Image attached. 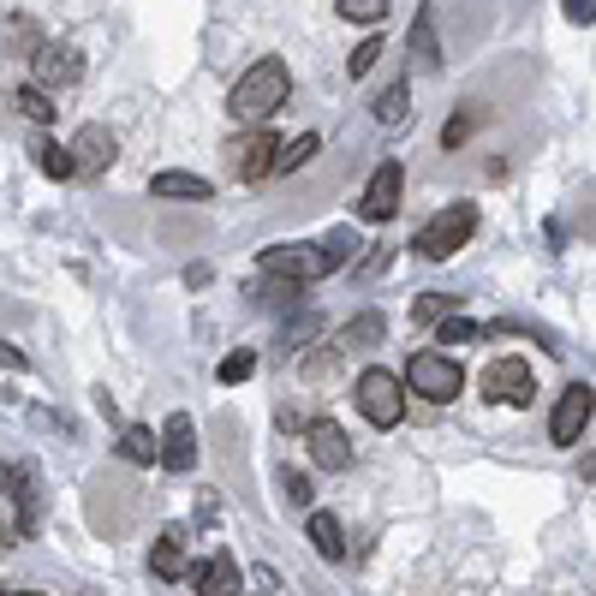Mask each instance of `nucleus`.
<instances>
[{
    "label": "nucleus",
    "mask_w": 596,
    "mask_h": 596,
    "mask_svg": "<svg viewBox=\"0 0 596 596\" xmlns=\"http://www.w3.org/2000/svg\"><path fill=\"white\" fill-rule=\"evenodd\" d=\"M286 96H293V72H286V61H274V54H269V61H251V72L232 84L227 113L239 126H251V132H263L274 113L286 108Z\"/></svg>",
    "instance_id": "1"
},
{
    "label": "nucleus",
    "mask_w": 596,
    "mask_h": 596,
    "mask_svg": "<svg viewBox=\"0 0 596 596\" xmlns=\"http://www.w3.org/2000/svg\"><path fill=\"white\" fill-rule=\"evenodd\" d=\"M472 232H477V203H447L442 215H430V221L418 227L412 251L424 257V263H442V257H454Z\"/></svg>",
    "instance_id": "2"
},
{
    "label": "nucleus",
    "mask_w": 596,
    "mask_h": 596,
    "mask_svg": "<svg viewBox=\"0 0 596 596\" xmlns=\"http://www.w3.org/2000/svg\"><path fill=\"white\" fill-rule=\"evenodd\" d=\"M358 412H365L376 430H394L400 418H405V382H400L394 370L370 365L365 376H358Z\"/></svg>",
    "instance_id": "3"
},
{
    "label": "nucleus",
    "mask_w": 596,
    "mask_h": 596,
    "mask_svg": "<svg viewBox=\"0 0 596 596\" xmlns=\"http://www.w3.org/2000/svg\"><path fill=\"white\" fill-rule=\"evenodd\" d=\"M405 388L435 400V405H447L465 388V370L454 365V358H442V353H412V365H405Z\"/></svg>",
    "instance_id": "4"
},
{
    "label": "nucleus",
    "mask_w": 596,
    "mask_h": 596,
    "mask_svg": "<svg viewBox=\"0 0 596 596\" xmlns=\"http://www.w3.org/2000/svg\"><path fill=\"white\" fill-rule=\"evenodd\" d=\"M477 388H484V400H496V405H531L537 400V376H531L525 358H496V365H484Z\"/></svg>",
    "instance_id": "5"
},
{
    "label": "nucleus",
    "mask_w": 596,
    "mask_h": 596,
    "mask_svg": "<svg viewBox=\"0 0 596 596\" xmlns=\"http://www.w3.org/2000/svg\"><path fill=\"white\" fill-rule=\"evenodd\" d=\"M263 274H269V281H293V286L323 281V274H328L323 245H269V251H263Z\"/></svg>",
    "instance_id": "6"
},
{
    "label": "nucleus",
    "mask_w": 596,
    "mask_h": 596,
    "mask_svg": "<svg viewBox=\"0 0 596 596\" xmlns=\"http://www.w3.org/2000/svg\"><path fill=\"white\" fill-rule=\"evenodd\" d=\"M590 412H596V388H585V382H573V388H566V394L555 400V412H549V442L573 447L578 435H585V424H590Z\"/></svg>",
    "instance_id": "7"
},
{
    "label": "nucleus",
    "mask_w": 596,
    "mask_h": 596,
    "mask_svg": "<svg viewBox=\"0 0 596 596\" xmlns=\"http://www.w3.org/2000/svg\"><path fill=\"white\" fill-rule=\"evenodd\" d=\"M400 192H405V167L400 162H382V167L370 173L365 197H358V215H365V221H388V215L400 209Z\"/></svg>",
    "instance_id": "8"
},
{
    "label": "nucleus",
    "mask_w": 596,
    "mask_h": 596,
    "mask_svg": "<svg viewBox=\"0 0 596 596\" xmlns=\"http://www.w3.org/2000/svg\"><path fill=\"white\" fill-rule=\"evenodd\" d=\"M304 447H311V459L323 465V472H346V465H353V442H346V430L334 424V418H316V424L304 430Z\"/></svg>",
    "instance_id": "9"
},
{
    "label": "nucleus",
    "mask_w": 596,
    "mask_h": 596,
    "mask_svg": "<svg viewBox=\"0 0 596 596\" xmlns=\"http://www.w3.org/2000/svg\"><path fill=\"white\" fill-rule=\"evenodd\" d=\"M66 150H72V162H78V173H101V167H113L120 143H113L108 126H78V138H72Z\"/></svg>",
    "instance_id": "10"
},
{
    "label": "nucleus",
    "mask_w": 596,
    "mask_h": 596,
    "mask_svg": "<svg viewBox=\"0 0 596 596\" xmlns=\"http://www.w3.org/2000/svg\"><path fill=\"white\" fill-rule=\"evenodd\" d=\"M0 484H7V496L19 501V537H24V531L36 525V507H42L36 501V465L31 459H19V465L7 459V465H0Z\"/></svg>",
    "instance_id": "11"
},
{
    "label": "nucleus",
    "mask_w": 596,
    "mask_h": 596,
    "mask_svg": "<svg viewBox=\"0 0 596 596\" xmlns=\"http://www.w3.org/2000/svg\"><path fill=\"white\" fill-rule=\"evenodd\" d=\"M185 578H192V596H239V566H232V555L185 566Z\"/></svg>",
    "instance_id": "12"
},
{
    "label": "nucleus",
    "mask_w": 596,
    "mask_h": 596,
    "mask_svg": "<svg viewBox=\"0 0 596 596\" xmlns=\"http://www.w3.org/2000/svg\"><path fill=\"white\" fill-rule=\"evenodd\" d=\"M162 465H167V472H192V465H197V430H192V418H185V412H173L167 430H162Z\"/></svg>",
    "instance_id": "13"
},
{
    "label": "nucleus",
    "mask_w": 596,
    "mask_h": 596,
    "mask_svg": "<svg viewBox=\"0 0 596 596\" xmlns=\"http://www.w3.org/2000/svg\"><path fill=\"white\" fill-rule=\"evenodd\" d=\"M274 155H281L274 132H251L245 143H232V167H239V180H263V173H274Z\"/></svg>",
    "instance_id": "14"
},
{
    "label": "nucleus",
    "mask_w": 596,
    "mask_h": 596,
    "mask_svg": "<svg viewBox=\"0 0 596 596\" xmlns=\"http://www.w3.org/2000/svg\"><path fill=\"white\" fill-rule=\"evenodd\" d=\"M382 334H388V316L382 311H358L353 323L334 334V353H370V346H382Z\"/></svg>",
    "instance_id": "15"
},
{
    "label": "nucleus",
    "mask_w": 596,
    "mask_h": 596,
    "mask_svg": "<svg viewBox=\"0 0 596 596\" xmlns=\"http://www.w3.org/2000/svg\"><path fill=\"white\" fill-rule=\"evenodd\" d=\"M150 192H155V197H185V203H209V197H215V185L203 180V173H180V167H167V173H155V180H150Z\"/></svg>",
    "instance_id": "16"
},
{
    "label": "nucleus",
    "mask_w": 596,
    "mask_h": 596,
    "mask_svg": "<svg viewBox=\"0 0 596 596\" xmlns=\"http://www.w3.org/2000/svg\"><path fill=\"white\" fill-rule=\"evenodd\" d=\"M150 573H155V578H185V531H180V525H167L162 537H155Z\"/></svg>",
    "instance_id": "17"
},
{
    "label": "nucleus",
    "mask_w": 596,
    "mask_h": 596,
    "mask_svg": "<svg viewBox=\"0 0 596 596\" xmlns=\"http://www.w3.org/2000/svg\"><path fill=\"white\" fill-rule=\"evenodd\" d=\"M418 66H442V42H435V7H418L412 12V36H405Z\"/></svg>",
    "instance_id": "18"
},
{
    "label": "nucleus",
    "mask_w": 596,
    "mask_h": 596,
    "mask_svg": "<svg viewBox=\"0 0 596 596\" xmlns=\"http://www.w3.org/2000/svg\"><path fill=\"white\" fill-rule=\"evenodd\" d=\"M78 54L72 48H42L36 54V90H48V84H78Z\"/></svg>",
    "instance_id": "19"
},
{
    "label": "nucleus",
    "mask_w": 596,
    "mask_h": 596,
    "mask_svg": "<svg viewBox=\"0 0 596 596\" xmlns=\"http://www.w3.org/2000/svg\"><path fill=\"white\" fill-rule=\"evenodd\" d=\"M311 543L323 561H346V537H340V519L334 513H311Z\"/></svg>",
    "instance_id": "20"
},
{
    "label": "nucleus",
    "mask_w": 596,
    "mask_h": 596,
    "mask_svg": "<svg viewBox=\"0 0 596 596\" xmlns=\"http://www.w3.org/2000/svg\"><path fill=\"white\" fill-rule=\"evenodd\" d=\"M120 454L132 459V465H155V459H162V442H155V430L126 424V435H120Z\"/></svg>",
    "instance_id": "21"
},
{
    "label": "nucleus",
    "mask_w": 596,
    "mask_h": 596,
    "mask_svg": "<svg viewBox=\"0 0 596 596\" xmlns=\"http://www.w3.org/2000/svg\"><path fill=\"white\" fill-rule=\"evenodd\" d=\"M484 120H489V108H477V101H465V108L454 113V120L442 126V150H459V143L472 138V132H477V126H484Z\"/></svg>",
    "instance_id": "22"
},
{
    "label": "nucleus",
    "mask_w": 596,
    "mask_h": 596,
    "mask_svg": "<svg viewBox=\"0 0 596 596\" xmlns=\"http://www.w3.org/2000/svg\"><path fill=\"white\" fill-rule=\"evenodd\" d=\"M316 150H323V138H316V132H299V138H286V143H281V155H274V173H299V167L311 162Z\"/></svg>",
    "instance_id": "23"
},
{
    "label": "nucleus",
    "mask_w": 596,
    "mask_h": 596,
    "mask_svg": "<svg viewBox=\"0 0 596 596\" xmlns=\"http://www.w3.org/2000/svg\"><path fill=\"white\" fill-rule=\"evenodd\" d=\"M376 120H382V126H400L405 120V113H412V90H405V84H388V90L382 96H376Z\"/></svg>",
    "instance_id": "24"
},
{
    "label": "nucleus",
    "mask_w": 596,
    "mask_h": 596,
    "mask_svg": "<svg viewBox=\"0 0 596 596\" xmlns=\"http://www.w3.org/2000/svg\"><path fill=\"white\" fill-rule=\"evenodd\" d=\"M36 162H42L48 180H78V162H72L66 143H36Z\"/></svg>",
    "instance_id": "25"
},
{
    "label": "nucleus",
    "mask_w": 596,
    "mask_h": 596,
    "mask_svg": "<svg viewBox=\"0 0 596 596\" xmlns=\"http://www.w3.org/2000/svg\"><path fill=\"white\" fill-rule=\"evenodd\" d=\"M215 376H221V382H227V388H239V382H251V376H257V353H251V346H239V353H227V358H221V365H215Z\"/></svg>",
    "instance_id": "26"
},
{
    "label": "nucleus",
    "mask_w": 596,
    "mask_h": 596,
    "mask_svg": "<svg viewBox=\"0 0 596 596\" xmlns=\"http://www.w3.org/2000/svg\"><path fill=\"white\" fill-rule=\"evenodd\" d=\"M454 311H459V299H454V293H418V304H412L418 323H447Z\"/></svg>",
    "instance_id": "27"
},
{
    "label": "nucleus",
    "mask_w": 596,
    "mask_h": 596,
    "mask_svg": "<svg viewBox=\"0 0 596 596\" xmlns=\"http://www.w3.org/2000/svg\"><path fill=\"white\" fill-rule=\"evenodd\" d=\"M484 323H465V316H447V323H435V340L442 346H465V340H484Z\"/></svg>",
    "instance_id": "28"
},
{
    "label": "nucleus",
    "mask_w": 596,
    "mask_h": 596,
    "mask_svg": "<svg viewBox=\"0 0 596 596\" xmlns=\"http://www.w3.org/2000/svg\"><path fill=\"white\" fill-rule=\"evenodd\" d=\"M334 12H340V19H353V24H382L394 7H388V0H340Z\"/></svg>",
    "instance_id": "29"
},
{
    "label": "nucleus",
    "mask_w": 596,
    "mask_h": 596,
    "mask_svg": "<svg viewBox=\"0 0 596 596\" xmlns=\"http://www.w3.org/2000/svg\"><path fill=\"white\" fill-rule=\"evenodd\" d=\"M281 489H286V507H293V513H299V507H311V501H316V484H311L304 472H293V465L281 472Z\"/></svg>",
    "instance_id": "30"
},
{
    "label": "nucleus",
    "mask_w": 596,
    "mask_h": 596,
    "mask_svg": "<svg viewBox=\"0 0 596 596\" xmlns=\"http://www.w3.org/2000/svg\"><path fill=\"white\" fill-rule=\"evenodd\" d=\"M19 108L31 113L36 126H48V120H54V96H48V90H36V84H24V90H19Z\"/></svg>",
    "instance_id": "31"
},
{
    "label": "nucleus",
    "mask_w": 596,
    "mask_h": 596,
    "mask_svg": "<svg viewBox=\"0 0 596 596\" xmlns=\"http://www.w3.org/2000/svg\"><path fill=\"white\" fill-rule=\"evenodd\" d=\"M376 61H382V36H365V42L353 48V61H346V72H353V78H365Z\"/></svg>",
    "instance_id": "32"
},
{
    "label": "nucleus",
    "mask_w": 596,
    "mask_h": 596,
    "mask_svg": "<svg viewBox=\"0 0 596 596\" xmlns=\"http://www.w3.org/2000/svg\"><path fill=\"white\" fill-rule=\"evenodd\" d=\"M316 328H323V316H299V323H286V334H281V340L299 353L304 340H316Z\"/></svg>",
    "instance_id": "33"
},
{
    "label": "nucleus",
    "mask_w": 596,
    "mask_h": 596,
    "mask_svg": "<svg viewBox=\"0 0 596 596\" xmlns=\"http://www.w3.org/2000/svg\"><path fill=\"white\" fill-rule=\"evenodd\" d=\"M263 304L286 311V304H299V286H293V281H269V286H263Z\"/></svg>",
    "instance_id": "34"
},
{
    "label": "nucleus",
    "mask_w": 596,
    "mask_h": 596,
    "mask_svg": "<svg viewBox=\"0 0 596 596\" xmlns=\"http://www.w3.org/2000/svg\"><path fill=\"white\" fill-rule=\"evenodd\" d=\"M561 12H566V19H573V24H590V19H596V0H566Z\"/></svg>",
    "instance_id": "35"
},
{
    "label": "nucleus",
    "mask_w": 596,
    "mask_h": 596,
    "mask_svg": "<svg viewBox=\"0 0 596 596\" xmlns=\"http://www.w3.org/2000/svg\"><path fill=\"white\" fill-rule=\"evenodd\" d=\"M24 365H31V358H24L12 340H0V370H24Z\"/></svg>",
    "instance_id": "36"
},
{
    "label": "nucleus",
    "mask_w": 596,
    "mask_h": 596,
    "mask_svg": "<svg viewBox=\"0 0 596 596\" xmlns=\"http://www.w3.org/2000/svg\"><path fill=\"white\" fill-rule=\"evenodd\" d=\"M585 477H596V454H590V459H585Z\"/></svg>",
    "instance_id": "37"
},
{
    "label": "nucleus",
    "mask_w": 596,
    "mask_h": 596,
    "mask_svg": "<svg viewBox=\"0 0 596 596\" xmlns=\"http://www.w3.org/2000/svg\"><path fill=\"white\" fill-rule=\"evenodd\" d=\"M12 596H36V590H12Z\"/></svg>",
    "instance_id": "38"
}]
</instances>
